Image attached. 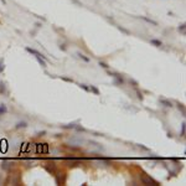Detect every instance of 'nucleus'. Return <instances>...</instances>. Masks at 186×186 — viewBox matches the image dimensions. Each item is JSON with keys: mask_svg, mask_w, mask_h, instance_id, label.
Here are the masks:
<instances>
[{"mask_svg": "<svg viewBox=\"0 0 186 186\" xmlns=\"http://www.w3.org/2000/svg\"><path fill=\"white\" fill-rule=\"evenodd\" d=\"M140 181H141V184H144V185H146V186H151V185H154V186H159V185H160L158 181L154 180L153 177L148 176L146 174H140Z\"/></svg>", "mask_w": 186, "mask_h": 186, "instance_id": "obj_1", "label": "nucleus"}, {"mask_svg": "<svg viewBox=\"0 0 186 186\" xmlns=\"http://www.w3.org/2000/svg\"><path fill=\"white\" fill-rule=\"evenodd\" d=\"M65 173H62V171H58L57 170L55 173V177H56V184L57 185H62L65 184V180H66V176H65Z\"/></svg>", "mask_w": 186, "mask_h": 186, "instance_id": "obj_2", "label": "nucleus"}, {"mask_svg": "<svg viewBox=\"0 0 186 186\" xmlns=\"http://www.w3.org/2000/svg\"><path fill=\"white\" fill-rule=\"evenodd\" d=\"M36 153L47 154L48 153V145L47 144H36Z\"/></svg>", "mask_w": 186, "mask_h": 186, "instance_id": "obj_3", "label": "nucleus"}, {"mask_svg": "<svg viewBox=\"0 0 186 186\" xmlns=\"http://www.w3.org/2000/svg\"><path fill=\"white\" fill-rule=\"evenodd\" d=\"M13 167V161L10 160H3L1 161V169L5 170V171H10Z\"/></svg>", "mask_w": 186, "mask_h": 186, "instance_id": "obj_4", "label": "nucleus"}, {"mask_svg": "<svg viewBox=\"0 0 186 186\" xmlns=\"http://www.w3.org/2000/svg\"><path fill=\"white\" fill-rule=\"evenodd\" d=\"M25 50H26L27 52H30L31 55H34L35 57H41V58H44V60H45V56L42 55L41 52H39L37 50H35V48H31V47H26V48H25Z\"/></svg>", "mask_w": 186, "mask_h": 186, "instance_id": "obj_5", "label": "nucleus"}, {"mask_svg": "<svg viewBox=\"0 0 186 186\" xmlns=\"http://www.w3.org/2000/svg\"><path fill=\"white\" fill-rule=\"evenodd\" d=\"M45 169L48 171L50 174H52V175H55V173L57 171V169H56V165L53 163H51V164H46L45 165Z\"/></svg>", "mask_w": 186, "mask_h": 186, "instance_id": "obj_6", "label": "nucleus"}, {"mask_svg": "<svg viewBox=\"0 0 186 186\" xmlns=\"http://www.w3.org/2000/svg\"><path fill=\"white\" fill-rule=\"evenodd\" d=\"M159 101H160V103H161L163 106L167 107V108H171V107H174V106H173V102H170L169 99H164V98H160Z\"/></svg>", "mask_w": 186, "mask_h": 186, "instance_id": "obj_7", "label": "nucleus"}, {"mask_svg": "<svg viewBox=\"0 0 186 186\" xmlns=\"http://www.w3.org/2000/svg\"><path fill=\"white\" fill-rule=\"evenodd\" d=\"M140 19H141V20H144V21H146L148 24L154 25V26H158V23H156L155 20H153V19H149V17H146V16H140Z\"/></svg>", "mask_w": 186, "mask_h": 186, "instance_id": "obj_8", "label": "nucleus"}, {"mask_svg": "<svg viewBox=\"0 0 186 186\" xmlns=\"http://www.w3.org/2000/svg\"><path fill=\"white\" fill-rule=\"evenodd\" d=\"M150 44L154 45V46H156V47H161V46H163V42L160 40H156V39H151V40H150Z\"/></svg>", "mask_w": 186, "mask_h": 186, "instance_id": "obj_9", "label": "nucleus"}, {"mask_svg": "<svg viewBox=\"0 0 186 186\" xmlns=\"http://www.w3.org/2000/svg\"><path fill=\"white\" fill-rule=\"evenodd\" d=\"M6 113H8V107L1 103V104H0V117L4 116V114H6Z\"/></svg>", "mask_w": 186, "mask_h": 186, "instance_id": "obj_10", "label": "nucleus"}, {"mask_svg": "<svg viewBox=\"0 0 186 186\" xmlns=\"http://www.w3.org/2000/svg\"><path fill=\"white\" fill-rule=\"evenodd\" d=\"M89 92H92V93H94L96 96H99L101 94V92H99V89L96 87V86H89Z\"/></svg>", "mask_w": 186, "mask_h": 186, "instance_id": "obj_11", "label": "nucleus"}, {"mask_svg": "<svg viewBox=\"0 0 186 186\" xmlns=\"http://www.w3.org/2000/svg\"><path fill=\"white\" fill-rule=\"evenodd\" d=\"M0 94H6V86L3 81H0Z\"/></svg>", "mask_w": 186, "mask_h": 186, "instance_id": "obj_12", "label": "nucleus"}, {"mask_svg": "<svg viewBox=\"0 0 186 186\" xmlns=\"http://www.w3.org/2000/svg\"><path fill=\"white\" fill-rule=\"evenodd\" d=\"M179 31H180L182 35L186 34V24H185V23H182V24L179 25Z\"/></svg>", "mask_w": 186, "mask_h": 186, "instance_id": "obj_13", "label": "nucleus"}, {"mask_svg": "<svg viewBox=\"0 0 186 186\" xmlns=\"http://www.w3.org/2000/svg\"><path fill=\"white\" fill-rule=\"evenodd\" d=\"M77 56L80 57L81 60H83L84 62H89V61H91V60H89L87 56H84V55H83V53H82V52H77Z\"/></svg>", "mask_w": 186, "mask_h": 186, "instance_id": "obj_14", "label": "nucleus"}, {"mask_svg": "<svg viewBox=\"0 0 186 186\" xmlns=\"http://www.w3.org/2000/svg\"><path fill=\"white\" fill-rule=\"evenodd\" d=\"M117 27H118V30L122 31V33H123V34H126V35H130V31L128 30V29L123 27V26H117Z\"/></svg>", "mask_w": 186, "mask_h": 186, "instance_id": "obj_15", "label": "nucleus"}, {"mask_svg": "<svg viewBox=\"0 0 186 186\" xmlns=\"http://www.w3.org/2000/svg\"><path fill=\"white\" fill-rule=\"evenodd\" d=\"M177 108H179V110L182 113V116H185L186 114V112H185V106L184 104H181V103H177Z\"/></svg>", "mask_w": 186, "mask_h": 186, "instance_id": "obj_16", "label": "nucleus"}, {"mask_svg": "<svg viewBox=\"0 0 186 186\" xmlns=\"http://www.w3.org/2000/svg\"><path fill=\"white\" fill-rule=\"evenodd\" d=\"M36 60H37V62L40 63V66L46 67V61H45L44 58H41V57H36Z\"/></svg>", "mask_w": 186, "mask_h": 186, "instance_id": "obj_17", "label": "nucleus"}, {"mask_svg": "<svg viewBox=\"0 0 186 186\" xmlns=\"http://www.w3.org/2000/svg\"><path fill=\"white\" fill-rule=\"evenodd\" d=\"M185 130H186V124H185V122H182V124H181V133H180L181 137H185Z\"/></svg>", "mask_w": 186, "mask_h": 186, "instance_id": "obj_18", "label": "nucleus"}, {"mask_svg": "<svg viewBox=\"0 0 186 186\" xmlns=\"http://www.w3.org/2000/svg\"><path fill=\"white\" fill-rule=\"evenodd\" d=\"M26 126H27L26 122H19V123L16 124V129H19V128H25Z\"/></svg>", "mask_w": 186, "mask_h": 186, "instance_id": "obj_19", "label": "nucleus"}, {"mask_svg": "<svg viewBox=\"0 0 186 186\" xmlns=\"http://www.w3.org/2000/svg\"><path fill=\"white\" fill-rule=\"evenodd\" d=\"M61 78V80H62V81H65V82H70V83H73V80H72V78H70V77H66V76H61L60 77Z\"/></svg>", "mask_w": 186, "mask_h": 186, "instance_id": "obj_20", "label": "nucleus"}, {"mask_svg": "<svg viewBox=\"0 0 186 186\" xmlns=\"http://www.w3.org/2000/svg\"><path fill=\"white\" fill-rule=\"evenodd\" d=\"M63 129H73V128H76V124L72 123V124H66V126H62Z\"/></svg>", "mask_w": 186, "mask_h": 186, "instance_id": "obj_21", "label": "nucleus"}, {"mask_svg": "<svg viewBox=\"0 0 186 186\" xmlns=\"http://www.w3.org/2000/svg\"><path fill=\"white\" fill-rule=\"evenodd\" d=\"M4 70H5V66H4V60H0V73H3L4 72Z\"/></svg>", "mask_w": 186, "mask_h": 186, "instance_id": "obj_22", "label": "nucleus"}, {"mask_svg": "<svg viewBox=\"0 0 186 186\" xmlns=\"http://www.w3.org/2000/svg\"><path fill=\"white\" fill-rule=\"evenodd\" d=\"M135 92H137V96H138V99H140V101H143V98H144V97H143V93H141L140 91H139V89H138V88H135Z\"/></svg>", "mask_w": 186, "mask_h": 186, "instance_id": "obj_23", "label": "nucleus"}, {"mask_svg": "<svg viewBox=\"0 0 186 186\" xmlns=\"http://www.w3.org/2000/svg\"><path fill=\"white\" fill-rule=\"evenodd\" d=\"M78 86H80V87H81L82 89H84L86 92H89V87H88L87 84H84V83H80V84H78Z\"/></svg>", "mask_w": 186, "mask_h": 186, "instance_id": "obj_24", "label": "nucleus"}, {"mask_svg": "<svg viewBox=\"0 0 186 186\" xmlns=\"http://www.w3.org/2000/svg\"><path fill=\"white\" fill-rule=\"evenodd\" d=\"M98 65H99V66H101V67H103V68H106V70H108V68H109V66H108V65H107V63H104V62H102V61H101V62H99V63H98Z\"/></svg>", "mask_w": 186, "mask_h": 186, "instance_id": "obj_25", "label": "nucleus"}, {"mask_svg": "<svg viewBox=\"0 0 186 186\" xmlns=\"http://www.w3.org/2000/svg\"><path fill=\"white\" fill-rule=\"evenodd\" d=\"M71 1L74 3V4H77L78 6H82V3H80V1H78V0H71Z\"/></svg>", "mask_w": 186, "mask_h": 186, "instance_id": "obj_26", "label": "nucleus"}, {"mask_svg": "<svg viewBox=\"0 0 186 186\" xmlns=\"http://www.w3.org/2000/svg\"><path fill=\"white\" fill-rule=\"evenodd\" d=\"M60 48L62 50V51H66V46L65 45H60Z\"/></svg>", "mask_w": 186, "mask_h": 186, "instance_id": "obj_27", "label": "nucleus"}, {"mask_svg": "<svg viewBox=\"0 0 186 186\" xmlns=\"http://www.w3.org/2000/svg\"><path fill=\"white\" fill-rule=\"evenodd\" d=\"M36 27H41V24L40 23H36Z\"/></svg>", "mask_w": 186, "mask_h": 186, "instance_id": "obj_28", "label": "nucleus"}, {"mask_svg": "<svg viewBox=\"0 0 186 186\" xmlns=\"http://www.w3.org/2000/svg\"><path fill=\"white\" fill-rule=\"evenodd\" d=\"M0 1H1V3H3V4H4V5L6 4V0H0Z\"/></svg>", "mask_w": 186, "mask_h": 186, "instance_id": "obj_29", "label": "nucleus"}, {"mask_svg": "<svg viewBox=\"0 0 186 186\" xmlns=\"http://www.w3.org/2000/svg\"><path fill=\"white\" fill-rule=\"evenodd\" d=\"M0 24H1V21H0Z\"/></svg>", "mask_w": 186, "mask_h": 186, "instance_id": "obj_30", "label": "nucleus"}]
</instances>
